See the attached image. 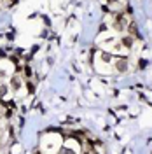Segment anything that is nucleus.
Here are the masks:
<instances>
[{
    "label": "nucleus",
    "instance_id": "obj_1",
    "mask_svg": "<svg viewBox=\"0 0 152 154\" xmlns=\"http://www.w3.org/2000/svg\"><path fill=\"white\" fill-rule=\"evenodd\" d=\"M11 88H12L14 91H18L19 88H21V79H19L18 75H14L12 79H11Z\"/></svg>",
    "mask_w": 152,
    "mask_h": 154
},
{
    "label": "nucleus",
    "instance_id": "obj_2",
    "mask_svg": "<svg viewBox=\"0 0 152 154\" xmlns=\"http://www.w3.org/2000/svg\"><path fill=\"white\" fill-rule=\"evenodd\" d=\"M5 93H7V86H4V84H2V86H0V98H4Z\"/></svg>",
    "mask_w": 152,
    "mask_h": 154
}]
</instances>
